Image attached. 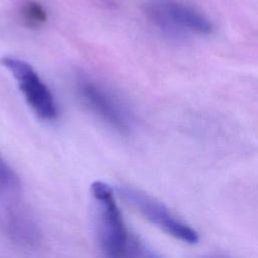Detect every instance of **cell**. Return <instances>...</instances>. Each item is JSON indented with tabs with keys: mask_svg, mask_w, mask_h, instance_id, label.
I'll use <instances>...</instances> for the list:
<instances>
[{
	"mask_svg": "<svg viewBox=\"0 0 258 258\" xmlns=\"http://www.w3.org/2000/svg\"><path fill=\"white\" fill-rule=\"evenodd\" d=\"M119 195L150 223L169 236L187 244H196L199 241V235L191 227L175 217L162 203L152 197L129 186L120 187Z\"/></svg>",
	"mask_w": 258,
	"mask_h": 258,
	"instance_id": "2",
	"label": "cell"
},
{
	"mask_svg": "<svg viewBox=\"0 0 258 258\" xmlns=\"http://www.w3.org/2000/svg\"><path fill=\"white\" fill-rule=\"evenodd\" d=\"M20 14L23 21L30 27H38L47 19L44 7L37 1L28 0L21 6Z\"/></svg>",
	"mask_w": 258,
	"mask_h": 258,
	"instance_id": "7",
	"label": "cell"
},
{
	"mask_svg": "<svg viewBox=\"0 0 258 258\" xmlns=\"http://www.w3.org/2000/svg\"><path fill=\"white\" fill-rule=\"evenodd\" d=\"M206 258H219V257H206Z\"/></svg>",
	"mask_w": 258,
	"mask_h": 258,
	"instance_id": "8",
	"label": "cell"
},
{
	"mask_svg": "<svg viewBox=\"0 0 258 258\" xmlns=\"http://www.w3.org/2000/svg\"><path fill=\"white\" fill-rule=\"evenodd\" d=\"M145 13L151 22L165 31L206 34L212 30V23L203 14L173 0L153 1L146 6Z\"/></svg>",
	"mask_w": 258,
	"mask_h": 258,
	"instance_id": "4",
	"label": "cell"
},
{
	"mask_svg": "<svg viewBox=\"0 0 258 258\" xmlns=\"http://www.w3.org/2000/svg\"><path fill=\"white\" fill-rule=\"evenodd\" d=\"M20 180L16 172L0 156V197L14 198L19 194Z\"/></svg>",
	"mask_w": 258,
	"mask_h": 258,
	"instance_id": "6",
	"label": "cell"
},
{
	"mask_svg": "<svg viewBox=\"0 0 258 258\" xmlns=\"http://www.w3.org/2000/svg\"><path fill=\"white\" fill-rule=\"evenodd\" d=\"M91 195L97 242L104 258H163L129 231L111 186L95 181L91 185Z\"/></svg>",
	"mask_w": 258,
	"mask_h": 258,
	"instance_id": "1",
	"label": "cell"
},
{
	"mask_svg": "<svg viewBox=\"0 0 258 258\" xmlns=\"http://www.w3.org/2000/svg\"><path fill=\"white\" fill-rule=\"evenodd\" d=\"M1 63L14 76L25 100L36 115L43 120L56 118L57 107L50 90L28 62L16 57L4 56Z\"/></svg>",
	"mask_w": 258,
	"mask_h": 258,
	"instance_id": "3",
	"label": "cell"
},
{
	"mask_svg": "<svg viewBox=\"0 0 258 258\" xmlns=\"http://www.w3.org/2000/svg\"><path fill=\"white\" fill-rule=\"evenodd\" d=\"M78 90L85 104L104 122L121 133L129 131L130 124L126 111L106 89L93 81L82 80L78 84Z\"/></svg>",
	"mask_w": 258,
	"mask_h": 258,
	"instance_id": "5",
	"label": "cell"
}]
</instances>
